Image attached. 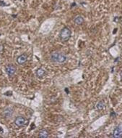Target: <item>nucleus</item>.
Here are the masks:
<instances>
[{
	"instance_id": "7",
	"label": "nucleus",
	"mask_w": 122,
	"mask_h": 138,
	"mask_svg": "<svg viewBox=\"0 0 122 138\" xmlns=\"http://www.w3.org/2000/svg\"><path fill=\"white\" fill-rule=\"evenodd\" d=\"M49 137V132L46 130H42L38 133V138H46Z\"/></svg>"
},
{
	"instance_id": "4",
	"label": "nucleus",
	"mask_w": 122,
	"mask_h": 138,
	"mask_svg": "<svg viewBox=\"0 0 122 138\" xmlns=\"http://www.w3.org/2000/svg\"><path fill=\"white\" fill-rule=\"evenodd\" d=\"M5 70H6V72L8 74L9 76H12L15 73H16V66L12 65V64H9L6 66L5 68Z\"/></svg>"
},
{
	"instance_id": "12",
	"label": "nucleus",
	"mask_w": 122,
	"mask_h": 138,
	"mask_svg": "<svg viewBox=\"0 0 122 138\" xmlns=\"http://www.w3.org/2000/svg\"><path fill=\"white\" fill-rule=\"evenodd\" d=\"M120 75H121V77L122 78V70L121 71V73H120Z\"/></svg>"
},
{
	"instance_id": "11",
	"label": "nucleus",
	"mask_w": 122,
	"mask_h": 138,
	"mask_svg": "<svg viewBox=\"0 0 122 138\" xmlns=\"http://www.w3.org/2000/svg\"><path fill=\"white\" fill-rule=\"evenodd\" d=\"M12 109H10V108H7V110H5L4 111V115L5 116V117H10L11 116H12Z\"/></svg>"
},
{
	"instance_id": "13",
	"label": "nucleus",
	"mask_w": 122,
	"mask_h": 138,
	"mask_svg": "<svg viewBox=\"0 0 122 138\" xmlns=\"http://www.w3.org/2000/svg\"><path fill=\"white\" fill-rule=\"evenodd\" d=\"M19 1H22V0H19Z\"/></svg>"
},
{
	"instance_id": "6",
	"label": "nucleus",
	"mask_w": 122,
	"mask_h": 138,
	"mask_svg": "<svg viewBox=\"0 0 122 138\" xmlns=\"http://www.w3.org/2000/svg\"><path fill=\"white\" fill-rule=\"evenodd\" d=\"M114 137L116 138H122V129L121 127H118L114 131Z\"/></svg>"
},
{
	"instance_id": "1",
	"label": "nucleus",
	"mask_w": 122,
	"mask_h": 138,
	"mask_svg": "<svg viewBox=\"0 0 122 138\" xmlns=\"http://www.w3.org/2000/svg\"><path fill=\"white\" fill-rule=\"evenodd\" d=\"M50 59H51V61L54 62V63H64L67 60V57L63 53L53 52H51V54L50 55Z\"/></svg>"
},
{
	"instance_id": "2",
	"label": "nucleus",
	"mask_w": 122,
	"mask_h": 138,
	"mask_svg": "<svg viewBox=\"0 0 122 138\" xmlns=\"http://www.w3.org/2000/svg\"><path fill=\"white\" fill-rule=\"evenodd\" d=\"M71 34H72V32L68 28H64L61 31V34H60V38L61 39V40L63 41H67L69 39V38L71 37Z\"/></svg>"
},
{
	"instance_id": "10",
	"label": "nucleus",
	"mask_w": 122,
	"mask_h": 138,
	"mask_svg": "<svg viewBox=\"0 0 122 138\" xmlns=\"http://www.w3.org/2000/svg\"><path fill=\"white\" fill-rule=\"evenodd\" d=\"M104 107H105V103L102 100L100 101V102H98L97 105H96V108H97V109H98V111H102L104 108Z\"/></svg>"
},
{
	"instance_id": "8",
	"label": "nucleus",
	"mask_w": 122,
	"mask_h": 138,
	"mask_svg": "<svg viewBox=\"0 0 122 138\" xmlns=\"http://www.w3.org/2000/svg\"><path fill=\"white\" fill-rule=\"evenodd\" d=\"M36 75L38 78H43L45 75H46V70L45 69H42V68H39L36 70Z\"/></svg>"
},
{
	"instance_id": "5",
	"label": "nucleus",
	"mask_w": 122,
	"mask_h": 138,
	"mask_svg": "<svg viewBox=\"0 0 122 138\" xmlns=\"http://www.w3.org/2000/svg\"><path fill=\"white\" fill-rule=\"evenodd\" d=\"M28 61V55L26 54H22L17 58V62L20 65H23Z\"/></svg>"
},
{
	"instance_id": "3",
	"label": "nucleus",
	"mask_w": 122,
	"mask_h": 138,
	"mask_svg": "<svg viewBox=\"0 0 122 138\" xmlns=\"http://www.w3.org/2000/svg\"><path fill=\"white\" fill-rule=\"evenodd\" d=\"M28 121L25 117L20 116H17L15 119V124L19 127H25L28 124Z\"/></svg>"
},
{
	"instance_id": "9",
	"label": "nucleus",
	"mask_w": 122,
	"mask_h": 138,
	"mask_svg": "<svg viewBox=\"0 0 122 138\" xmlns=\"http://www.w3.org/2000/svg\"><path fill=\"white\" fill-rule=\"evenodd\" d=\"M74 23L77 25H82L83 23V22H84V19H83V17H82V16L78 15V16H77L74 18Z\"/></svg>"
}]
</instances>
